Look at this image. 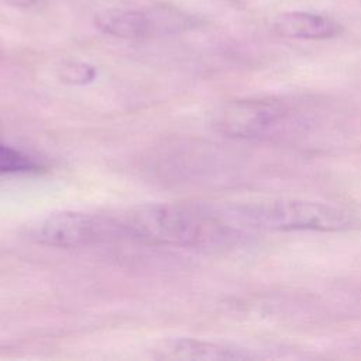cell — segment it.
<instances>
[{"label":"cell","mask_w":361,"mask_h":361,"mask_svg":"<svg viewBox=\"0 0 361 361\" xmlns=\"http://www.w3.org/2000/svg\"><path fill=\"white\" fill-rule=\"evenodd\" d=\"M272 30L293 39H331L343 32V25L323 14L309 11H286L272 21Z\"/></svg>","instance_id":"obj_7"},{"label":"cell","mask_w":361,"mask_h":361,"mask_svg":"<svg viewBox=\"0 0 361 361\" xmlns=\"http://www.w3.org/2000/svg\"><path fill=\"white\" fill-rule=\"evenodd\" d=\"M234 224L252 231L348 233L361 228V219L340 206L306 199H271L227 204Z\"/></svg>","instance_id":"obj_2"},{"label":"cell","mask_w":361,"mask_h":361,"mask_svg":"<svg viewBox=\"0 0 361 361\" xmlns=\"http://www.w3.org/2000/svg\"><path fill=\"white\" fill-rule=\"evenodd\" d=\"M4 3H7L8 6H13V7H31L37 0H3Z\"/></svg>","instance_id":"obj_10"},{"label":"cell","mask_w":361,"mask_h":361,"mask_svg":"<svg viewBox=\"0 0 361 361\" xmlns=\"http://www.w3.org/2000/svg\"><path fill=\"white\" fill-rule=\"evenodd\" d=\"M39 165L27 154L0 142V175L37 171Z\"/></svg>","instance_id":"obj_8"},{"label":"cell","mask_w":361,"mask_h":361,"mask_svg":"<svg viewBox=\"0 0 361 361\" xmlns=\"http://www.w3.org/2000/svg\"><path fill=\"white\" fill-rule=\"evenodd\" d=\"M110 214L116 240L180 248H223L247 235L233 223L227 204L144 203Z\"/></svg>","instance_id":"obj_1"},{"label":"cell","mask_w":361,"mask_h":361,"mask_svg":"<svg viewBox=\"0 0 361 361\" xmlns=\"http://www.w3.org/2000/svg\"><path fill=\"white\" fill-rule=\"evenodd\" d=\"M302 113L282 99H244L220 106L212 116L219 134L238 140L282 137L302 124Z\"/></svg>","instance_id":"obj_3"},{"label":"cell","mask_w":361,"mask_h":361,"mask_svg":"<svg viewBox=\"0 0 361 361\" xmlns=\"http://www.w3.org/2000/svg\"><path fill=\"white\" fill-rule=\"evenodd\" d=\"M157 358L164 360H204V361H224V360H251L255 355L245 348L231 344L199 340V338H171L164 341L157 348Z\"/></svg>","instance_id":"obj_6"},{"label":"cell","mask_w":361,"mask_h":361,"mask_svg":"<svg viewBox=\"0 0 361 361\" xmlns=\"http://www.w3.org/2000/svg\"><path fill=\"white\" fill-rule=\"evenodd\" d=\"M39 243L58 248H80L113 241L109 213L59 212L39 226Z\"/></svg>","instance_id":"obj_4"},{"label":"cell","mask_w":361,"mask_h":361,"mask_svg":"<svg viewBox=\"0 0 361 361\" xmlns=\"http://www.w3.org/2000/svg\"><path fill=\"white\" fill-rule=\"evenodd\" d=\"M93 23L97 30L107 35L124 39H138L152 35L157 31H175L176 28H183L188 18L175 17L165 11L157 14L138 10L109 8L97 13Z\"/></svg>","instance_id":"obj_5"},{"label":"cell","mask_w":361,"mask_h":361,"mask_svg":"<svg viewBox=\"0 0 361 361\" xmlns=\"http://www.w3.org/2000/svg\"><path fill=\"white\" fill-rule=\"evenodd\" d=\"M94 69L83 62H68L62 66V78L73 83H85L92 80Z\"/></svg>","instance_id":"obj_9"}]
</instances>
